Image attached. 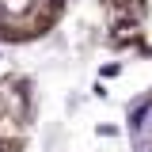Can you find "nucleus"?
<instances>
[{
    "mask_svg": "<svg viewBox=\"0 0 152 152\" xmlns=\"http://www.w3.org/2000/svg\"><path fill=\"white\" fill-rule=\"evenodd\" d=\"M72 0H0V38L42 34Z\"/></svg>",
    "mask_w": 152,
    "mask_h": 152,
    "instance_id": "1",
    "label": "nucleus"
}]
</instances>
